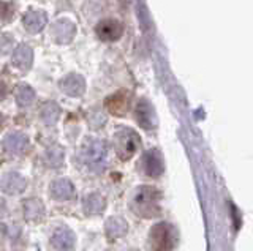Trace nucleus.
<instances>
[{
	"instance_id": "nucleus-1",
	"label": "nucleus",
	"mask_w": 253,
	"mask_h": 251,
	"mask_svg": "<svg viewBox=\"0 0 253 251\" xmlns=\"http://www.w3.org/2000/svg\"><path fill=\"white\" fill-rule=\"evenodd\" d=\"M162 193L152 186H139L131 198V210L141 218H154L160 215Z\"/></svg>"
},
{
	"instance_id": "nucleus-2",
	"label": "nucleus",
	"mask_w": 253,
	"mask_h": 251,
	"mask_svg": "<svg viewBox=\"0 0 253 251\" xmlns=\"http://www.w3.org/2000/svg\"><path fill=\"white\" fill-rule=\"evenodd\" d=\"M177 243V232L168 223H158L149 232L150 251H171Z\"/></svg>"
},
{
	"instance_id": "nucleus-3",
	"label": "nucleus",
	"mask_w": 253,
	"mask_h": 251,
	"mask_svg": "<svg viewBox=\"0 0 253 251\" xmlns=\"http://www.w3.org/2000/svg\"><path fill=\"white\" fill-rule=\"evenodd\" d=\"M106 158H108V150L105 143H101L98 139H90L84 144L83 160L90 171L101 172L106 166Z\"/></svg>"
},
{
	"instance_id": "nucleus-4",
	"label": "nucleus",
	"mask_w": 253,
	"mask_h": 251,
	"mask_svg": "<svg viewBox=\"0 0 253 251\" xmlns=\"http://www.w3.org/2000/svg\"><path fill=\"white\" fill-rule=\"evenodd\" d=\"M141 145L139 136L133 130L128 128H121L114 135V147L116 153L122 161L130 160L131 156L136 153L138 147Z\"/></svg>"
},
{
	"instance_id": "nucleus-5",
	"label": "nucleus",
	"mask_w": 253,
	"mask_h": 251,
	"mask_svg": "<svg viewBox=\"0 0 253 251\" xmlns=\"http://www.w3.org/2000/svg\"><path fill=\"white\" fill-rule=\"evenodd\" d=\"M95 32L103 41H116L122 36L124 26L117 19H105L98 22V26L95 27Z\"/></svg>"
},
{
	"instance_id": "nucleus-6",
	"label": "nucleus",
	"mask_w": 253,
	"mask_h": 251,
	"mask_svg": "<svg viewBox=\"0 0 253 251\" xmlns=\"http://www.w3.org/2000/svg\"><path fill=\"white\" fill-rule=\"evenodd\" d=\"M76 34V26L68 19H59L52 24L51 29V36L55 43H70L75 38Z\"/></svg>"
},
{
	"instance_id": "nucleus-7",
	"label": "nucleus",
	"mask_w": 253,
	"mask_h": 251,
	"mask_svg": "<svg viewBox=\"0 0 253 251\" xmlns=\"http://www.w3.org/2000/svg\"><path fill=\"white\" fill-rule=\"evenodd\" d=\"M106 109L117 117H122L126 114V109H128L130 105V97H128V92L121 90V92H116L113 95H109L105 101Z\"/></svg>"
},
{
	"instance_id": "nucleus-8",
	"label": "nucleus",
	"mask_w": 253,
	"mask_h": 251,
	"mask_svg": "<svg viewBox=\"0 0 253 251\" xmlns=\"http://www.w3.org/2000/svg\"><path fill=\"white\" fill-rule=\"evenodd\" d=\"M76 237L73 231H70L68 227H60L51 237V247L55 251H71L75 248Z\"/></svg>"
},
{
	"instance_id": "nucleus-9",
	"label": "nucleus",
	"mask_w": 253,
	"mask_h": 251,
	"mask_svg": "<svg viewBox=\"0 0 253 251\" xmlns=\"http://www.w3.org/2000/svg\"><path fill=\"white\" fill-rule=\"evenodd\" d=\"M27 182L18 172H8L2 179H0V188L6 194H19L26 190Z\"/></svg>"
},
{
	"instance_id": "nucleus-10",
	"label": "nucleus",
	"mask_w": 253,
	"mask_h": 251,
	"mask_svg": "<svg viewBox=\"0 0 253 251\" xmlns=\"http://www.w3.org/2000/svg\"><path fill=\"white\" fill-rule=\"evenodd\" d=\"M142 168H144V172L149 177L162 176V172L165 169L162 155L158 153L157 150H149L144 155V160H142Z\"/></svg>"
},
{
	"instance_id": "nucleus-11",
	"label": "nucleus",
	"mask_w": 253,
	"mask_h": 251,
	"mask_svg": "<svg viewBox=\"0 0 253 251\" xmlns=\"http://www.w3.org/2000/svg\"><path fill=\"white\" fill-rule=\"evenodd\" d=\"M60 89L68 97H81L85 90V82L79 74H68L60 81Z\"/></svg>"
},
{
	"instance_id": "nucleus-12",
	"label": "nucleus",
	"mask_w": 253,
	"mask_h": 251,
	"mask_svg": "<svg viewBox=\"0 0 253 251\" xmlns=\"http://www.w3.org/2000/svg\"><path fill=\"white\" fill-rule=\"evenodd\" d=\"M51 194L59 201L71 199L75 196V186L68 179H59L51 183Z\"/></svg>"
},
{
	"instance_id": "nucleus-13",
	"label": "nucleus",
	"mask_w": 253,
	"mask_h": 251,
	"mask_svg": "<svg viewBox=\"0 0 253 251\" xmlns=\"http://www.w3.org/2000/svg\"><path fill=\"white\" fill-rule=\"evenodd\" d=\"M46 14L40 10H32L24 16V27H26L30 34H38L46 26Z\"/></svg>"
},
{
	"instance_id": "nucleus-14",
	"label": "nucleus",
	"mask_w": 253,
	"mask_h": 251,
	"mask_svg": "<svg viewBox=\"0 0 253 251\" xmlns=\"http://www.w3.org/2000/svg\"><path fill=\"white\" fill-rule=\"evenodd\" d=\"M29 144L27 138L22 133H11L3 139V147L6 152L10 153H21L26 150V147Z\"/></svg>"
},
{
	"instance_id": "nucleus-15",
	"label": "nucleus",
	"mask_w": 253,
	"mask_h": 251,
	"mask_svg": "<svg viewBox=\"0 0 253 251\" xmlns=\"http://www.w3.org/2000/svg\"><path fill=\"white\" fill-rule=\"evenodd\" d=\"M32 59H34V52L29 46L22 44L19 48H16L13 54V64L18 67L19 70H27L32 65Z\"/></svg>"
},
{
	"instance_id": "nucleus-16",
	"label": "nucleus",
	"mask_w": 253,
	"mask_h": 251,
	"mask_svg": "<svg viewBox=\"0 0 253 251\" xmlns=\"http://www.w3.org/2000/svg\"><path fill=\"white\" fill-rule=\"evenodd\" d=\"M84 210L87 215H98L105 210V199L98 193L87 194L84 199Z\"/></svg>"
},
{
	"instance_id": "nucleus-17",
	"label": "nucleus",
	"mask_w": 253,
	"mask_h": 251,
	"mask_svg": "<svg viewBox=\"0 0 253 251\" xmlns=\"http://www.w3.org/2000/svg\"><path fill=\"white\" fill-rule=\"evenodd\" d=\"M126 229H128V224H126L124 218L116 216V218L108 219V223H106V235L109 239L122 237V235L126 232Z\"/></svg>"
},
{
	"instance_id": "nucleus-18",
	"label": "nucleus",
	"mask_w": 253,
	"mask_h": 251,
	"mask_svg": "<svg viewBox=\"0 0 253 251\" xmlns=\"http://www.w3.org/2000/svg\"><path fill=\"white\" fill-rule=\"evenodd\" d=\"M24 214H26L27 219L38 221V219H42L44 216V207L40 201L30 199V201H26V204H24Z\"/></svg>"
},
{
	"instance_id": "nucleus-19",
	"label": "nucleus",
	"mask_w": 253,
	"mask_h": 251,
	"mask_svg": "<svg viewBox=\"0 0 253 251\" xmlns=\"http://www.w3.org/2000/svg\"><path fill=\"white\" fill-rule=\"evenodd\" d=\"M59 115H60V109H59L57 105L52 103V101H49V103H44L43 108H42V111H40V117H42V120L46 125L55 123L59 119Z\"/></svg>"
},
{
	"instance_id": "nucleus-20",
	"label": "nucleus",
	"mask_w": 253,
	"mask_h": 251,
	"mask_svg": "<svg viewBox=\"0 0 253 251\" xmlns=\"http://www.w3.org/2000/svg\"><path fill=\"white\" fill-rule=\"evenodd\" d=\"M136 115H138V122L142 125L144 128H150L154 125L152 122V108L147 103V101H141L136 109Z\"/></svg>"
},
{
	"instance_id": "nucleus-21",
	"label": "nucleus",
	"mask_w": 253,
	"mask_h": 251,
	"mask_svg": "<svg viewBox=\"0 0 253 251\" xmlns=\"http://www.w3.org/2000/svg\"><path fill=\"white\" fill-rule=\"evenodd\" d=\"M34 100H35V92L29 85H19L16 89V101H18L19 106H29L34 103Z\"/></svg>"
},
{
	"instance_id": "nucleus-22",
	"label": "nucleus",
	"mask_w": 253,
	"mask_h": 251,
	"mask_svg": "<svg viewBox=\"0 0 253 251\" xmlns=\"http://www.w3.org/2000/svg\"><path fill=\"white\" fill-rule=\"evenodd\" d=\"M63 161V152L59 147H52L46 153V163L52 168H59Z\"/></svg>"
},
{
	"instance_id": "nucleus-23",
	"label": "nucleus",
	"mask_w": 253,
	"mask_h": 251,
	"mask_svg": "<svg viewBox=\"0 0 253 251\" xmlns=\"http://www.w3.org/2000/svg\"><path fill=\"white\" fill-rule=\"evenodd\" d=\"M5 210H6V206H5V201H3V199H0V216H3V214H5Z\"/></svg>"
}]
</instances>
